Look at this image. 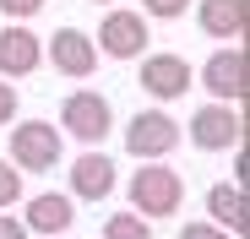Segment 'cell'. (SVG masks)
<instances>
[{"mask_svg":"<svg viewBox=\"0 0 250 239\" xmlns=\"http://www.w3.org/2000/svg\"><path fill=\"white\" fill-rule=\"evenodd\" d=\"M185 207V174L169 163H142L131 174V212L136 218H180Z\"/></svg>","mask_w":250,"mask_h":239,"instance_id":"obj_1","label":"cell"},{"mask_svg":"<svg viewBox=\"0 0 250 239\" xmlns=\"http://www.w3.org/2000/svg\"><path fill=\"white\" fill-rule=\"evenodd\" d=\"M65 158V136L49 125V120H22V125L11 131V158L6 163L27 179V174H55Z\"/></svg>","mask_w":250,"mask_h":239,"instance_id":"obj_2","label":"cell"},{"mask_svg":"<svg viewBox=\"0 0 250 239\" xmlns=\"http://www.w3.org/2000/svg\"><path fill=\"white\" fill-rule=\"evenodd\" d=\"M114 131V103L98 87H76L60 103V136H76L82 147H104V136Z\"/></svg>","mask_w":250,"mask_h":239,"instance_id":"obj_3","label":"cell"},{"mask_svg":"<svg viewBox=\"0 0 250 239\" xmlns=\"http://www.w3.org/2000/svg\"><path fill=\"white\" fill-rule=\"evenodd\" d=\"M185 125L169 114V109H136L131 125H125V147H131L136 163H163L174 147H180Z\"/></svg>","mask_w":250,"mask_h":239,"instance_id":"obj_4","label":"cell"},{"mask_svg":"<svg viewBox=\"0 0 250 239\" xmlns=\"http://www.w3.org/2000/svg\"><path fill=\"white\" fill-rule=\"evenodd\" d=\"M147 44H152V27L131 6H109L98 22V38H93V49L104 60H136V55H147Z\"/></svg>","mask_w":250,"mask_h":239,"instance_id":"obj_5","label":"cell"},{"mask_svg":"<svg viewBox=\"0 0 250 239\" xmlns=\"http://www.w3.org/2000/svg\"><path fill=\"white\" fill-rule=\"evenodd\" d=\"M201 87L212 93V103H245V93H250V55L239 49V44H223L212 60L201 65Z\"/></svg>","mask_w":250,"mask_h":239,"instance_id":"obj_6","label":"cell"},{"mask_svg":"<svg viewBox=\"0 0 250 239\" xmlns=\"http://www.w3.org/2000/svg\"><path fill=\"white\" fill-rule=\"evenodd\" d=\"M190 147H201V152H234L239 141H245V120H239V109L234 103H201L196 114H190Z\"/></svg>","mask_w":250,"mask_h":239,"instance_id":"obj_7","label":"cell"},{"mask_svg":"<svg viewBox=\"0 0 250 239\" xmlns=\"http://www.w3.org/2000/svg\"><path fill=\"white\" fill-rule=\"evenodd\" d=\"M190 82H196V71H190L185 55H169V49L142 55V93L158 98V109H163V103H174V98H185Z\"/></svg>","mask_w":250,"mask_h":239,"instance_id":"obj_8","label":"cell"},{"mask_svg":"<svg viewBox=\"0 0 250 239\" xmlns=\"http://www.w3.org/2000/svg\"><path fill=\"white\" fill-rule=\"evenodd\" d=\"M44 60L71 76V82H87V76L98 71V49H93V33L82 27H55V38H44Z\"/></svg>","mask_w":250,"mask_h":239,"instance_id":"obj_9","label":"cell"},{"mask_svg":"<svg viewBox=\"0 0 250 239\" xmlns=\"http://www.w3.org/2000/svg\"><path fill=\"white\" fill-rule=\"evenodd\" d=\"M44 65V38L27 22H6L0 27V82H22Z\"/></svg>","mask_w":250,"mask_h":239,"instance_id":"obj_10","label":"cell"},{"mask_svg":"<svg viewBox=\"0 0 250 239\" xmlns=\"http://www.w3.org/2000/svg\"><path fill=\"white\" fill-rule=\"evenodd\" d=\"M76 223V201L65 190H38L22 201V228L27 234H44V239H65Z\"/></svg>","mask_w":250,"mask_h":239,"instance_id":"obj_11","label":"cell"},{"mask_svg":"<svg viewBox=\"0 0 250 239\" xmlns=\"http://www.w3.org/2000/svg\"><path fill=\"white\" fill-rule=\"evenodd\" d=\"M114 158H104L98 147H87V152H82L76 158V163H71V201H104V196H114Z\"/></svg>","mask_w":250,"mask_h":239,"instance_id":"obj_12","label":"cell"},{"mask_svg":"<svg viewBox=\"0 0 250 239\" xmlns=\"http://www.w3.org/2000/svg\"><path fill=\"white\" fill-rule=\"evenodd\" d=\"M196 22L218 44H239L250 27V0H196Z\"/></svg>","mask_w":250,"mask_h":239,"instance_id":"obj_13","label":"cell"},{"mask_svg":"<svg viewBox=\"0 0 250 239\" xmlns=\"http://www.w3.org/2000/svg\"><path fill=\"white\" fill-rule=\"evenodd\" d=\"M245 218H250V207H245V185L239 179H218L212 190H207V223L212 228H223V234H245Z\"/></svg>","mask_w":250,"mask_h":239,"instance_id":"obj_14","label":"cell"},{"mask_svg":"<svg viewBox=\"0 0 250 239\" xmlns=\"http://www.w3.org/2000/svg\"><path fill=\"white\" fill-rule=\"evenodd\" d=\"M104 239H152V223L136 212H114V218H104Z\"/></svg>","mask_w":250,"mask_h":239,"instance_id":"obj_15","label":"cell"},{"mask_svg":"<svg viewBox=\"0 0 250 239\" xmlns=\"http://www.w3.org/2000/svg\"><path fill=\"white\" fill-rule=\"evenodd\" d=\"M11 207H22V174L0 158V212H11Z\"/></svg>","mask_w":250,"mask_h":239,"instance_id":"obj_16","label":"cell"},{"mask_svg":"<svg viewBox=\"0 0 250 239\" xmlns=\"http://www.w3.org/2000/svg\"><path fill=\"white\" fill-rule=\"evenodd\" d=\"M190 6H196V0H142V17H147V22H152V17H158V22H174V17H185Z\"/></svg>","mask_w":250,"mask_h":239,"instance_id":"obj_17","label":"cell"},{"mask_svg":"<svg viewBox=\"0 0 250 239\" xmlns=\"http://www.w3.org/2000/svg\"><path fill=\"white\" fill-rule=\"evenodd\" d=\"M49 0H0V17L6 22H27V17H38Z\"/></svg>","mask_w":250,"mask_h":239,"instance_id":"obj_18","label":"cell"},{"mask_svg":"<svg viewBox=\"0 0 250 239\" xmlns=\"http://www.w3.org/2000/svg\"><path fill=\"white\" fill-rule=\"evenodd\" d=\"M174 239H234V234H223V228H212V223H185Z\"/></svg>","mask_w":250,"mask_h":239,"instance_id":"obj_19","label":"cell"},{"mask_svg":"<svg viewBox=\"0 0 250 239\" xmlns=\"http://www.w3.org/2000/svg\"><path fill=\"white\" fill-rule=\"evenodd\" d=\"M11 120H17V87H11V82H0V131H6Z\"/></svg>","mask_w":250,"mask_h":239,"instance_id":"obj_20","label":"cell"},{"mask_svg":"<svg viewBox=\"0 0 250 239\" xmlns=\"http://www.w3.org/2000/svg\"><path fill=\"white\" fill-rule=\"evenodd\" d=\"M0 239H33V234L22 228V218H11V212H0Z\"/></svg>","mask_w":250,"mask_h":239,"instance_id":"obj_21","label":"cell"},{"mask_svg":"<svg viewBox=\"0 0 250 239\" xmlns=\"http://www.w3.org/2000/svg\"><path fill=\"white\" fill-rule=\"evenodd\" d=\"M93 6H114V0H93Z\"/></svg>","mask_w":250,"mask_h":239,"instance_id":"obj_22","label":"cell"},{"mask_svg":"<svg viewBox=\"0 0 250 239\" xmlns=\"http://www.w3.org/2000/svg\"><path fill=\"white\" fill-rule=\"evenodd\" d=\"M65 239H71V234H65Z\"/></svg>","mask_w":250,"mask_h":239,"instance_id":"obj_23","label":"cell"}]
</instances>
